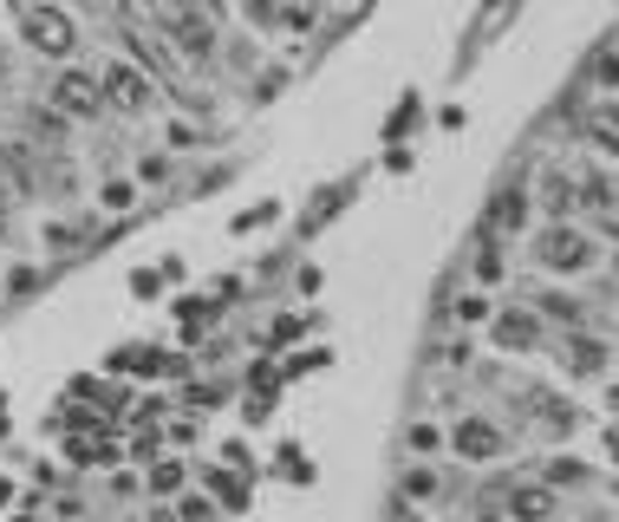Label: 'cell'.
<instances>
[{"label":"cell","mask_w":619,"mask_h":522,"mask_svg":"<svg viewBox=\"0 0 619 522\" xmlns=\"http://www.w3.org/2000/svg\"><path fill=\"white\" fill-rule=\"evenodd\" d=\"M280 223V203L268 196V203H255V210H242V216H228V235H248V228H268Z\"/></svg>","instance_id":"83f0119b"},{"label":"cell","mask_w":619,"mask_h":522,"mask_svg":"<svg viewBox=\"0 0 619 522\" xmlns=\"http://www.w3.org/2000/svg\"><path fill=\"white\" fill-rule=\"evenodd\" d=\"M535 216V190L515 177V183H495V196H489V210H482V228L489 235H502V242H515L522 228Z\"/></svg>","instance_id":"8992f818"},{"label":"cell","mask_w":619,"mask_h":522,"mask_svg":"<svg viewBox=\"0 0 619 522\" xmlns=\"http://www.w3.org/2000/svg\"><path fill=\"white\" fill-rule=\"evenodd\" d=\"M352 196H359V177H333V183H320V190L307 196V210H300V235H320Z\"/></svg>","instance_id":"5bb4252c"},{"label":"cell","mask_w":619,"mask_h":522,"mask_svg":"<svg viewBox=\"0 0 619 522\" xmlns=\"http://www.w3.org/2000/svg\"><path fill=\"white\" fill-rule=\"evenodd\" d=\"M46 105H53L60 118H98V111H105V85H98V73H85V66H66V73L53 78Z\"/></svg>","instance_id":"52a82bcc"},{"label":"cell","mask_w":619,"mask_h":522,"mask_svg":"<svg viewBox=\"0 0 619 522\" xmlns=\"http://www.w3.org/2000/svg\"><path fill=\"white\" fill-rule=\"evenodd\" d=\"M561 360H567V373H580V379H594V373H607V340H594V333H567L561 340Z\"/></svg>","instance_id":"d6986e66"},{"label":"cell","mask_w":619,"mask_h":522,"mask_svg":"<svg viewBox=\"0 0 619 522\" xmlns=\"http://www.w3.org/2000/svg\"><path fill=\"white\" fill-rule=\"evenodd\" d=\"M157 268H163V281H183V275H190V262H183V255H163Z\"/></svg>","instance_id":"60d3db41"},{"label":"cell","mask_w":619,"mask_h":522,"mask_svg":"<svg viewBox=\"0 0 619 522\" xmlns=\"http://www.w3.org/2000/svg\"><path fill=\"white\" fill-rule=\"evenodd\" d=\"M529 262L542 268V275H561V281H574V275H587L594 262H600V242L587 235L580 223H548L535 242H529Z\"/></svg>","instance_id":"7a4b0ae2"},{"label":"cell","mask_w":619,"mask_h":522,"mask_svg":"<svg viewBox=\"0 0 619 522\" xmlns=\"http://www.w3.org/2000/svg\"><path fill=\"white\" fill-rule=\"evenodd\" d=\"M535 313H542V320H561L567 333H587V313H594V307L580 295H561V288H535Z\"/></svg>","instance_id":"e0dca14e"},{"label":"cell","mask_w":619,"mask_h":522,"mask_svg":"<svg viewBox=\"0 0 619 522\" xmlns=\"http://www.w3.org/2000/svg\"><path fill=\"white\" fill-rule=\"evenodd\" d=\"M489 340H495L502 353H535V347H542V313H535V307H502V313L489 320Z\"/></svg>","instance_id":"8fae6325"},{"label":"cell","mask_w":619,"mask_h":522,"mask_svg":"<svg viewBox=\"0 0 619 522\" xmlns=\"http://www.w3.org/2000/svg\"><path fill=\"white\" fill-rule=\"evenodd\" d=\"M515 13H522V0H482V13L470 20V33H463V60H457V66H470V60H477V53L509 26V20H515Z\"/></svg>","instance_id":"9a60e30c"},{"label":"cell","mask_w":619,"mask_h":522,"mask_svg":"<svg viewBox=\"0 0 619 522\" xmlns=\"http://www.w3.org/2000/svg\"><path fill=\"white\" fill-rule=\"evenodd\" d=\"M502 516L509 522H561V490H548V483H509Z\"/></svg>","instance_id":"4fadbf2b"},{"label":"cell","mask_w":619,"mask_h":522,"mask_svg":"<svg viewBox=\"0 0 619 522\" xmlns=\"http://www.w3.org/2000/svg\"><path fill=\"white\" fill-rule=\"evenodd\" d=\"M20 40L40 53V60H72L78 53V26L60 0H40V7H20Z\"/></svg>","instance_id":"3957f363"},{"label":"cell","mask_w":619,"mask_h":522,"mask_svg":"<svg viewBox=\"0 0 619 522\" xmlns=\"http://www.w3.org/2000/svg\"><path fill=\"white\" fill-rule=\"evenodd\" d=\"M215 313H222L215 295H177V327H183V340H203L209 327H215Z\"/></svg>","instance_id":"ffe728a7"},{"label":"cell","mask_w":619,"mask_h":522,"mask_svg":"<svg viewBox=\"0 0 619 522\" xmlns=\"http://www.w3.org/2000/svg\"><path fill=\"white\" fill-rule=\"evenodd\" d=\"M275 477H280V483H294V490H307V483H313L320 470H313V457H307L300 445H280V457H275Z\"/></svg>","instance_id":"d4e9b609"},{"label":"cell","mask_w":619,"mask_h":522,"mask_svg":"<svg viewBox=\"0 0 619 522\" xmlns=\"http://www.w3.org/2000/svg\"><path fill=\"white\" fill-rule=\"evenodd\" d=\"M470 522H509V516H495V510H477V516H470Z\"/></svg>","instance_id":"ee69618b"},{"label":"cell","mask_w":619,"mask_h":522,"mask_svg":"<svg viewBox=\"0 0 619 522\" xmlns=\"http://www.w3.org/2000/svg\"><path fill=\"white\" fill-rule=\"evenodd\" d=\"M450 450H457L463 464H495V457L509 450V432H502L495 418H457V425H450Z\"/></svg>","instance_id":"9c48e42d"},{"label":"cell","mask_w":619,"mask_h":522,"mask_svg":"<svg viewBox=\"0 0 619 522\" xmlns=\"http://www.w3.org/2000/svg\"><path fill=\"white\" fill-rule=\"evenodd\" d=\"M417 125H424V98H417V92H398L392 111H385V145H405Z\"/></svg>","instance_id":"7402d4cb"},{"label":"cell","mask_w":619,"mask_h":522,"mask_svg":"<svg viewBox=\"0 0 619 522\" xmlns=\"http://www.w3.org/2000/svg\"><path fill=\"white\" fill-rule=\"evenodd\" d=\"M7 503H13V477H0V510H7Z\"/></svg>","instance_id":"7bdbcfd3"},{"label":"cell","mask_w":619,"mask_h":522,"mask_svg":"<svg viewBox=\"0 0 619 522\" xmlns=\"http://www.w3.org/2000/svg\"><path fill=\"white\" fill-rule=\"evenodd\" d=\"M143 490L163 503V497H183L190 490V464H177V457H157L150 470H143Z\"/></svg>","instance_id":"44dd1931"},{"label":"cell","mask_w":619,"mask_h":522,"mask_svg":"<svg viewBox=\"0 0 619 522\" xmlns=\"http://www.w3.org/2000/svg\"><path fill=\"white\" fill-rule=\"evenodd\" d=\"M196 483L222 510H248L255 503V470H228V464H196Z\"/></svg>","instance_id":"7c38bea8"},{"label":"cell","mask_w":619,"mask_h":522,"mask_svg":"<svg viewBox=\"0 0 619 522\" xmlns=\"http://www.w3.org/2000/svg\"><path fill=\"white\" fill-rule=\"evenodd\" d=\"M222 464H228V470H242V464L255 470V457H248V438H228V445H222Z\"/></svg>","instance_id":"d590c367"},{"label":"cell","mask_w":619,"mask_h":522,"mask_svg":"<svg viewBox=\"0 0 619 522\" xmlns=\"http://www.w3.org/2000/svg\"><path fill=\"white\" fill-rule=\"evenodd\" d=\"M294 288H300V295H320V268H313V262H307V268H294Z\"/></svg>","instance_id":"ab89813d"},{"label":"cell","mask_w":619,"mask_h":522,"mask_svg":"<svg viewBox=\"0 0 619 522\" xmlns=\"http://www.w3.org/2000/svg\"><path fill=\"white\" fill-rule=\"evenodd\" d=\"M105 373H118V379H183V373H190V360L131 340V347H111V353H105Z\"/></svg>","instance_id":"5b68a950"},{"label":"cell","mask_w":619,"mask_h":522,"mask_svg":"<svg viewBox=\"0 0 619 522\" xmlns=\"http://www.w3.org/2000/svg\"><path fill=\"white\" fill-rule=\"evenodd\" d=\"M163 438H170V445H196V425H190V418H170Z\"/></svg>","instance_id":"74e56055"},{"label":"cell","mask_w":619,"mask_h":522,"mask_svg":"<svg viewBox=\"0 0 619 522\" xmlns=\"http://www.w3.org/2000/svg\"><path fill=\"white\" fill-rule=\"evenodd\" d=\"M143 522H177V510H163V503H157V510H150Z\"/></svg>","instance_id":"b9f144b4"},{"label":"cell","mask_w":619,"mask_h":522,"mask_svg":"<svg viewBox=\"0 0 619 522\" xmlns=\"http://www.w3.org/2000/svg\"><path fill=\"white\" fill-rule=\"evenodd\" d=\"M150 20L170 33V46H177L190 66H209V60L222 53V40H215V20H209L203 0H150Z\"/></svg>","instance_id":"6da1fadb"},{"label":"cell","mask_w":619,"mask_h":522,"mask_svg":"<svg viewBox=\"0 0 619 522\" xmlns=\"http://www.w3.org/2000/svg\"><path fill=\"white\" fill-rule=\"evenodd\" d=\"M98 203H105V210H125V203H131V183H105Z\"/></svg>","instance_id":"8d00e7d4"},{"label":"cell","mask_w":619,"mask_h":522,"mask_svg":"<svg viewBox=\"0 0 619 522\" xmlns=\"http://www.w3.org/2000/svg\"><path fill=\"white\" fill-rule=\"evenodd\" d=\"M613 40H619V33H613Z\"/></svg>","instance_id":"f6af8a7d"},{"label":"cell","mask_w":619,"mask_h":522,"mask_svg":"<svg viewBox=\"0 0 619 522\" xmlns=\"http://www.w3.org/2000/svg\"><path fill=\"white\" fill-rule=\"evenodd\" d=\"M177 522H215V503H209L203 490H183L177 497Z\"/></svg>","instance_id":"4dcf8cb0"},{"label":"cell","mask_w":619,"mask_h":522,"mask_svg":"<svg viewBox=\"0 0 619 522\" xmlns=\"http://www.w3.org/2000/svg\"><path fill=\"white\" fill-rule=\"evenodd\" d=\"M131 295L157 300V295H163V268H131Z\"/></svg>","instance_id":"1f68e13d"},{"label":"cell","mask_w":619,"mask_h":522,"mask_svg":"<svg viewBox=\"0 0 619 522\" xmlns=\"http://www.w3.org/2000/svg\"><path fill=\"white\" fill-rule=\"evenodd\" d=\"M320 366H333L327 347H294V353L280 360V379H307V373H320Z\"/></svg>","instance_id":"4316f807"},{"label":"cell","mask_w":619,"mask_h":522,"mask_svg":"<svg viewBox=\"0 0 619 522\" xmlns=\"http://www.w3.org/2000/svg\"><path fill=\"white\" fill-rule=\"evenodd\" d=\"M437 125H444V131H463V125H470V111H463V105H444V111H437Z\"/></svg>","instance_id":"f35d334b"},{"label":"cell","mask_w":619,"mask_h":522,"mask_svg":"<svg viewBox=\"0 0 619 522\" xmlns=\"http://www.w3.org/2000/svg\"><path fill=\"white\" fill-rule=\"evenodd\" d=\"M463 268H470V288H502V275H509V242L477 223L470 248H463Z\"/></svg>","instance_id":"30bf717a"},{"label":"cell","mask_w":619,"mask_h":522,"mask_svg":"<svg viewBox=\"0 0 619 522\" xmlns=\"http://www.w3.org/2000/svg\"><path fill=\"white\" fill-rule=\"evenodd\" d=\"M33 281H40V268H33V262H20V268L7 275V295H33Z\"/></svg>","instance_id":"e575fe53"},{"label":"cell","mask_w":619,"mask_h":522,"mask_svg":"<svg viewBox=\"0 0 619 522\" xmlns=\"http://www.w3.org/2000/svg\"><path fill=\"white\" fill-rule=\"evenodd\" d=\"M405 445H412L417 457H430V450H437V445H450V432H437V425H430V418H417L412 432H405Z\"/></svg>","instance_id":"f546056e"},{"label":"cell","mask_w":619,"mask_h":522,"mask_svg":"<svg viewBox=\"0 0 619 522\" xmlns=\"http://www.w3.org/2000/svg\"><path fill=\"white\" fill-rule=\"evenodd\" d=\"M412 145H385V170H392V177H412Z\"/></svg>","instance_id":"836d02e7"},{"label":"cell","mask_w":619,"mask_h":522,"mask_svg":"<svg viewBox=\"0 0 619 522\" xmlns=\"http://www.w3.org/2000/svg\"><path fill=\"white\" fill-rule=\"evenodd\" d=\"M157 445H163V432H157V425H138V438H131V457H143V470L157 464Z\"/></svg>","instance_id":"d6a6232c"},{"label":"cell","mask_w":619,"mask_h":522,"mask_svg":"<svg viewBox=\"0 0 619 522\" xmlns=\"http://www.w3.org/2000/svg\"><path fill=\"white\" fill-rule=\"evenodd\" d=\"M444 490H450V477H444L437 464H424V457L398 470V497H405V503H437Z\"/></svg>","instance_id":"ac0fdd59"},{"label":"cell","mask_w":619,"mask_h":522,"mask_svg":"<svg viewBox=\"0 0 619 522\" xmlns=\"http://www.w3.org/2000/svg\"><path fill=\"white\" fill-rule=\"evenodd\" d=\"M580 138L600 150V157H619V98H594V105H587Z\"/></svg>","instance_id":"2e32d148"},{"label":"cell","mask_w":619,"mask_h":522,"mask_svg":"<svg viewBox=\"0 0 619 522\" xmlns=\"http://www.w3.org/2000/svg\"><path fill=\"white\" fill-rule=\"evenodd\" d=\"M587 85H594V92H607V98L619 92V40H607V46L587 60Z\"/></svg>","instance_id":"484cf974"},{"label":"cell","mask_w":619,"mask_h":522,"mask_svg":"<svg viewBox=\"0 0 619 522\" xmlns=\"http://www.w3.org/2000/svg\"><path fill=\"white\" fill-rule=\"evenodd\" d=\"M495 313H502V307L489 300V288H463V295L450 300V320H457V327H489Z\"/></svg>","instance_id":"603a6c76"},{"label":"cell","mask_w":619,"mask_h":522,"mask_svg":"<svg viewBox=\"0 0 619 522\" xmlns=\"http://www.w3.org/2000/svg\"><path fill=\"white\" fill-rule=\"evenodd\" d=\"M535 210H542L548 223H574V210H587V196H580V177H574V170H561V163H542Z\"/></svg>","instance_id":"ba28073f"},{"label":"cell","mask_w":619,"mask_h":522,"mask_svg":"<svg viewBox=\"0 0 619 522\" xmlns=\"http://www.w3.org/2000/svg\"><path fill=\"white\" fill-rule=\"evenodd\" d=\"M542 483H548V490H587V483H594V470H587L580 457H548Z\"/></svg>","instance_id":"cb8c5ba5"},{"label":"cell","mask_w":619,"mask_h":522,"mask_svg":"<svg viewBox=\"0 0 619 522\" xmlns=\"http://www.w3.org/2000/svg\"><path fill=\"white\" fill-rule=\"evenodd\" d=\"M98 85H105V105H111V111H131V118L157 111V92H163L138 60H111V66H98Z\"/></svg>","instance_id":"277c9868"},{"label":"cell","mask_w":619,"mask_h":522,"mask_svg":"<svg viewBox=\"0 0 619 522\" xmlns=\"http://www.w3.org/2000/svg\"><path fill=\"white\" fill-rule=\"evenodd\" d=\"M177 177V157L170 150H150V157H138V183H170Z\"/></svg>","instance_id":"f1b7e54d"}]
</instances>
